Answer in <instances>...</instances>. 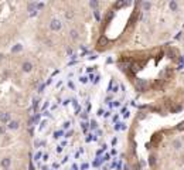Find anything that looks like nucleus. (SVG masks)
<instances>
[{"instance_id": "f257e3e1", "label": "nucleus", "mask_w": 184, "mask_h": 170, "mask_svg": "<svg viewBox=\"0 0 184 170\" xmlns=\"http://www.w3.org/2000/svg\"><path fill=\"white\" fill-rule=\"evenodd\" d=\"M51 29L52 30H60L61 29V23H60V20H52V23H51Z\"/></svg>"}, {"instance_id": "f03ea898", "label": "nucleus", "mask_w": 184, "mask_h": 170, "mask_svg": "<svg viewBox=\"0 0 184 170\" xmlns=\"http://www.w3.org/2000/svg\"><path fill=\"white\" fill-rule=\"evenodd\" d=\"M10 163H12V160H10V157H4V159L1 160V167H4V169H7V167L10 166Z\"/></svg>"}, {"instance_id": "7ed1b4c3", "label": "nucleus", "mask_w": 184, "mask_h": 170, "mask_svg": "<svg viewBox=\"0 0 184 170\" xmlns=\"http://www.w3.org/2000/svg\"><path fill=\"white\" fill-rule=\"evenodd\" d=\"M31 68H33V65H31L30 62H24V64H23V70H24L26 72H30Z\"/></svg>"}, {"instance_id": "20e7f679", "label": "nucleus", "mask_w": 184, "mask_h": 170, "mask_svg": "<svg viewBox=\"0 0 184 170\" xmlns=\"http://www.w3.org/2000/svg\"><path fill=\"white\" fill-rule=\"evenodd\" d=\"M9 128H10V129H17V128H18V122H17V121H10V122H9Z\"/></svg>"}, {"instance_id": "39448f33", "label": "nucleus", "mask_w": 184, "mask_h": 170, "mask_svg": "<svg viewBox=\"0 0 184 170\" xmlns=\"http://www.w3.org/2000/svg\"><path fill=\"white\" fill-rule=\"evenodd\" d=\"M9 113H3V115H0V119L3 121V122H6V121H9Z\"/></svg>"}, {"instance_id": "423d86ee", "label": "nucleus", "mask_w": 184, "mask_h": 170, "mask_svg": "<svg viewBox=\"0 0 184 170\" xmlns=\"http://www.w3.org/2000/svg\"><path fill=\"white\" fill-rule=\"evenodd\" d=\"M71 37H72V38L75 40V38H77V37H78V33H77V31H75V30H72V31H71Z\"/></svg>"}, {"instance_id": "0eeeda50", "label": "nucleus", "mask_w": 184, "mask_h": 170, "mask_svg": "<svg viewBox=\"0 0 184 170\" xmlns=\"http://www.w3.org/2000/svg\"><path fill=\"white\" fill-rule=\"evenodd\" d=\"M20 50H21V46H20V44H17V46L13 48V53H17V51H20Z\"/></svg>"}, {"instance_id": "6e6552de", "label": "nucleus", "mask_w": 184, "mask_h": 170, "mask_svg": "<svg viewBox=\"0 0 184 170\" xmlns=\"http://www.w3.org/2000/svg\"><path fill=\"white\" fill-rule=\"evenodd\" d=\"M61 135H62V132H61V130H60V132H55V133H54V136H55V138H60Z\"/></svg>"}, {"instance_id": "1a4fd4ad", "label": "nucleus", "mask_w": 184, "mask_h": 170, "mask_svg": "<svg viewBox=\"0 0 184 170\" xmlns=\"http://www.w3.org/2000/svg\"><path fill=\"white\" fill-rule=\"evenodd\" d=\"M91 128H92V129H95V128H96V122H95V121H92V122H91Z\"/></svg>"}, {"instance_id": "9d476101", "label": "nucleus", "mask_w": 184, "mask_h": 170, "mask_svg": "<svg viewBox=\"0 0 184 170\" xmlns=\"http://www.w3.org/2000/svg\"><path fill=\"white\" fill-rule=\"evenodd\" d=\"M40 157H41V153H40V152H38V153H35V160H38Z\"/></svg>"}, {"instance_id": "9b49d317", "label": "nucleus", "mask_w": 184, "mask_h": 170, "mask_svg": "<svg viewBox=\"0 0 184 170\" xmlns=\"http://www.w3.org/2000/svg\"><path fill=\"white\" fill-rule=\"evenodd\" d=\"M79 81H81L82 84H85V82H86V78H85V77H82V78H81V79H79Z\"/></svg>"}, {"instance_id": "f8f14e48", "label": "nucleus", "mask_w": 184, "mask_h": 170, "mask_svg": "<svg viewBox=\"0 0 184 170\" xmlns=\"http://www.w3.org/2000/svg\"><path fill=\"white\" fill-rule=\"evenodd\" d=\"M170 7L171 9H176V3H170Z\"/></svg>"}, {"instance_id": "ddd939ff", "label": "nucleus", "mask_w": 184, "mask_h": 170, "mask_svg": "<svg viewBox=\"0 0 184 170\" xmlns=\"http://www.w3.org/2000/svg\"><path fill=\"white\" fill-rule=\"evenodd\" d=\"M116 142H118V139H116V138H115V139L112 140V145H113V146H115V145H116Z\"/></svg>"}, {"instance_id": "4468645a", "label": "nucleus", "mask_w": 184, "mask_h": 170, "mask_svg": "<svg viewBox=\"0 0 184 170\" xmlns=\"http://www.w3.org/2000/svg\"><path fill=\"white\" fill-rule=\"evenodd\" d=\"M69 125H71V123H69V122H65V123H64V128H68Z\"/></svg>"}, {"instance_id": "2eb2a0df", "label": "nucleus", "mask_w": 184, "mask_h": 170, "mask_svg": "<svg viewBox=\"0 0 184 170\" xmlns=\"http://www.w3.org/2000/svg\"><path fill=\"white\" fill-rule=\"evenodd\" d=\"M0 133H4V128L3 126H0Z\"/></svg>"}]
</instances>
